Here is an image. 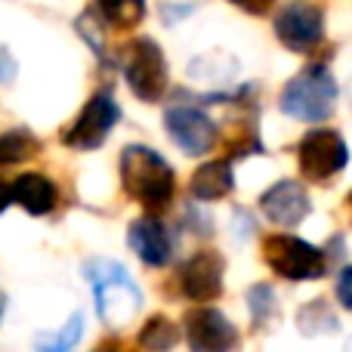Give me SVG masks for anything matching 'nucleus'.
I'll list each match as a JSON object with an SVG mask.
<instances>
[{
  "instance_id": "dca6fc26",
  "label": "nucleus",
  "mask_w": 352,
  "mask_h": 352,
  "mask_svg": "<svg viewBox=\"0 0 352 352\" xmlns=\"http://www.w3.org/2000/svg\"><path fill=\"white\" fill-rule=\"evenodd\" d=\"M102 19L111 28L130 31L146 19V0H96Z\"/></svg>"
},
{
  "instance_id": "6ab92c4d",
  "label": "nucleus",
  "mask_w": 352,
  "mask_h": 352,
  "mask_svg": "<svg viewBox=\"0 0 352 352\" xmlns=\"http://www.w3.org/2000/svg\"><path fill=\"white\" fill-rule=\"evenodd\" d=\"M37 140L28 130H10V133L0 140V158L3 164H19V161H28L37 155Z\"/></svg>"
},
{
  "instance_id": "9d476101",
  "label": "nucleus",
  "mask_w": 352,
  "mask_h": 352,
  "mask_svg": "<svg viewBox=\"0 0 352 352\" xmlns=\"http://www.w3.org/2000/svg\"><path fill=\"white\" fill-rule=\"evenodd\" d=\"M275 34L294 53H309L324 37V16L312 3H291L275 19Z\"/></svg>"
},
{
  "instance_id": "7ed1b4c3",
  "label": "nucleus",
  "mask_w": 352,
  "mask_h": 352,
  "mask_svg": "<svg viewBox=\"0 0 352 352\" xmlns=\"http://www.w3.org/2000/svg\"><path fill=\"white\" fill-rule=\"evenodd\" d=\"M337 102V80L324 65H309L287 80L281 93V111L306 124H318L334 111Z\"/></svg>"
},
{
  "instance_id": "f3484780",
  "label": "nucleus",
  "mask_w": 352,
  "mask_h": 352,
  "mask_svg": "<svg viewBox=\"0 0 352 352\" xmlns=\"http://www.w3.org/2000/svg\"><path fill=\"white\" fill-rule=\"evenodd\" d=\"M179 343V328L167 316H152L140 331V346L148 352H170Z\"/></svg>"
},
{
  "instance_id": "6e6552de",
  "label": "nucleus",
  "mask_w": 352,
  "mask_h": 352,
  "mask_svg": "<svg viewBox=\"0 0 352 352\" xmlns=\"http://www.w3.org/2000/svg\"><path fill=\"white\" fill-rule=\"evenodd\" d=\"M182 334L192 352H232L238 346V331L219 309L198 306L182 318Z\"/></svg>"
},
{
  "instance_id": "a211bd4d",
  "label": "nucleus",
  "mask_w": 352,
  "mask_h": 352,
  "mask_svg": "<svg viewBox=\"0 0 352 352\" xmlns=\"http://www.w3.org/2000/svg\"><path fill=\"white\" fill-rule=\"evenodd\" d=\"M80 331H84V316H80V312H74L62 331L37 337L34 349L37 352H72L74 346H78V340H80Z\"/></svg>"
},
{
  "instance_id": "aec40b11",
  "label": "nucleus",
  "mask_w": 352,
  "mask_h": 352,
  "mask_svg": "<svg viewBox=\"0 0 352 352\" xmlns=\"http://www.w3.org/2000/svg\"><path fill=\"white\" fill-rule=\"evenodd\" d=\"M248 303H250V312H254V324L260 328L275 312V291L269 285H254L248 291Z\"/></svg>"
},
{
  "instance_id": "20e7f679",
  "label": "nucleus",
  "mask_w": 352,
  "mask_h": 352,
  "mask_svg": "<svg viewBox=\"0 0 352 352\" xmlns=\"http://www.w3.org/2000/svg\"><path fill=\"white\" fill-rule=\"evenodd\" d=\"M121 68H124V78H127V87L142 102H158L167 93L170 80H167L164 53H161V47L155 41H148V37H140V41L124 47Z\"/></svg>"
},
{
  "instance_id": "412c9836",
  "label": "nucleus",
  "mask_w": 352,
  "mask_h": 352,
  "mask_svg": "<svg viewBox=\"0 0 352 352\" xmlns=\"http://www.w3.org/2000/svg\"><path fill=\"white\" fill-rule=\"evenodd\" d=\"M337 300H340L346 309H352V266H346L337 278Z\"/></svg>"
},
{
  "instance_id": "39448f33",
  "label": "nucleus",
  "mask_w": 352,
  "mask_h": 352,
  "mask_svg": "<svg viewBox=\"0 0 352 352\" xmlns=\"http://www.w3.org/2000/svg\"><path fill=\"white\" fill-rule=\"evenodd\" d=\"M263 260L287 281H309L324 275V254L297 235H269L263 241Z\"/></svg>"
},
{
  "instance_id": "4be33fe9",
  "label": "nucleus",
  "mask_w": 352,
  "mask_h": 352,
  "mask_svg": "<svg viewBox=\"0 0 352 352\" xmlns=\"http://www.w3.org/2000/svg\"><path fill=\"white\" fill-rule=\"evenodd\" d=\"M229 3H235L238 10L250 12V16H266L272 10V0H229Z\"/></svg>"
},
{
  "instance_id": "5701e85b",
  "label": "nucleus",
  "mask_w": 352,
  "mask_h": 352,
  "mask_svg": "<svg viewBox=\"0 0 352 352\" xmlns=\"http://www.w3.org/2000/svg\"><path fill=\"white\" fill-rule=\"evenodd\" d=\"M96 352H133V349H127L124 343H118V340H109V343H102Z\"/></svg>"
},
{
  "instance_id": "ddd939ff",
  "label": "nucleus",
  "mask_w": 352,
  "mask_h": 352,
  "mask_svg": "<svg viewBox=\"0 0 352 352\" xmlns=\"http://www.w3.org/2000/svg\"><path fill=\"white\" fill-rule=\"evenodd\" d=\"M6 204H19L31 217H47L59 204V192L43 173H22L6 186Z\"/></svg>"
},
{
  "instance_id": "f257e3e1",
  "label": "nucleus",
  "mask_w": 352,
  "mask_h": 352,
  "mask_svg": "<svg viewBox=\"0 0 352 352\" xmlns=\"http://www.w3.org/2000/svg\"><path fill=\"white\" fill-rule=\"evenodd\" d=\"M121 182L124 192L140 201L148 213L167 210L176 192L173 167L148 146H127L121 152Z\"/></svg>"
},
{
  "instance_id": "b1692460",
  "label": "nucleus",
  "mask_w": 352,
  "mask_h": 352,
  "mask_svg": "<svg viewBox=\"0 0 352 352\" xmlns=\"http://www.w3.org/2000/svg\"><path fill=\"white\" fill-rule=\"evenodd\" d=\"M346 207H349V217H352V192H349V198H346Z\"/></svg>"
},
{
  "instance_id": "1a4fd4ad",
  "label": "nucleus",
  "mask_w": 352,
  "mask_h": 352,
  "mask_svg": "<svg viewBox=\"0 0 352 352\" xmlns=\"http://www.w3.org/2000/svg\"><path fill=\"white\" fill-rule=\"evenodd\" d=\"M164 127L170 140L188 158L207 155L217 146V124L204 115L201 109H188V105H173L164 111Z\"/></svg>"
},
{
  "instance_id": "f8f14e48",
  "label": "nucleus",
  "mask_w": 352,
  "mask_h": 352,
  "mask_svg": "<svg viewBox=\"0 0 352 352\" xmlns=\"http://www.w3.org/2000/svg\"><path fill=\"white\" fill-rule=\"evenodd\" d=\"M260 210L266 213V219H272L275 226L291 229V226L303 223L306 213H309V195H306V188L300 186V182L281 179L260 195Z\"/></svg>"
},
{
  "instance_id": "f03ea898",
  "label": "nucleus",
  "mask_w": 352,
  "mask_h": 352,
  "mask_svg": "<svg viewBox=\"0 0 352 352\" xmlns=\"http://www.w3.org/2000/svg\"><path fill=\"white\" fill-rule=\"evenodd\" d=\"M84 275L93 285V300H96V312L109 328H124L136 318L142 309V291L133 285L130 272L118 263L109 260H90L84 266Z\"/></svg>"
},
{
  "instance_id": "2eb2a0df",
  "label": "nucleus",
  "mask_w": 352,
  "mask_h": 352,
  "mask_svg": "<svg viewBox=\"0 0 352 352\" xmlns=\"http://www.w3.org/2000/svg\"><path fill=\"white\" fill-rule=\"evenodd\" d=\"M188 188H192V198L198 201H219L235 188V176H232V161L219 158V161H207L188 179Z\"/></svg>"
},
{
  "instance_id": "423d86ee",
  "label": "nucleus",
  "mask_w": 352,
  "mask_h": 352,
  "mask_svg": "<svg viewBox=\"0 0 352 352\" xmlns=\"http://www.w3.org/2000/svg\"><path fill=\"white\" fill-rule=\"evenodd\" d=\"M118 118H121V109H118V102L111 99V93H96V96L80 109L78 121L62 130V142H65L68 148H78V152L99 148L109 140Z\"/></svg>"
},
{
  "instance_id": "0eeeda50",
  "label": "nucleus",
  "mask_w": 352,
  "mask_h": 352,
  "mask_svg": "<svg viewBox=\"0 0 352 352\" xmlns=\"http://www.w3.org/2000/svg\"><path fill=\"white\" fill-rule=\"evenodd\" d=\"M297 161H300V170H303L306 179L322 182L346 167L349 148L337 130H309V133L300 140Z\"/></svg>"
},
{
  "instance_id": "9b49d317",
  "label": "nucleus",
  "mask_w": 352,
  "mask_h": 352,
  "mask_svg": "<svg viewBox=\"0 0 352 352\" xmlns=\"http://www.w3.org/2000/svg\"><path fill=\"white\" fill-rule=\"evenodd\" d=\"M226 263L217 250H198L179 269V287L192 303H207L223 294Z\"/></svg>"
},
{
  "instance_id": "4468645a",
  "label": "nucleus",
  "mask_w": 352,
  "mask_h": 352,
  "mask_svg": "<svg viewBox=\"0 0 352 352\" xmlns=\"http://www.w3.org/2000/svg\"><path fill=\"white\" fill-rule=\"evenodd\" d=\"M130 248L136 250V256H140L146 266H164L167 260L173 256V241H170V232L164 229V223H161L158 217H140L130 223Z\"/></svg>"
}]
</instances>
